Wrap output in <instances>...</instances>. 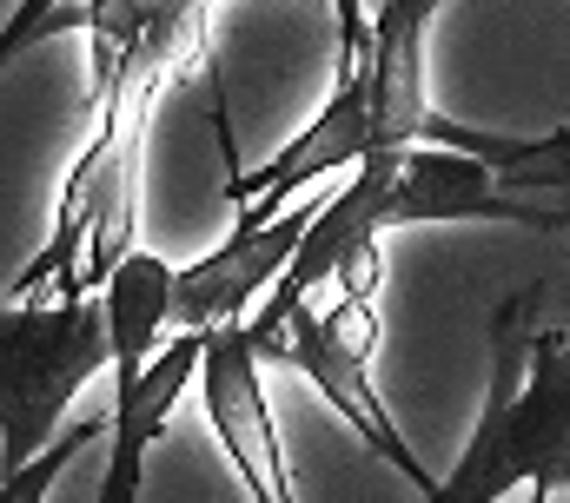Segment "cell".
I'll list each match as a JSON object with an SVG mask.
<instances>
[{
  "label": "cell",
  "mask_w": 570,
  "mask_h": 503,
  "mask_svg": "<svg viewBox=\"0 0 570 503\" xmlns=\"http://www.w3.org/2000/svg\"><path fill=\"white\" fill-rule=\"evenodd\" d=\"M524 292L498 312V377L458 471L425 503H504L570 491V332H524Z\"/></svg>",
  "instance_id": "1"
},
{
  "label": "cell",
  "mask_w": 570,
  "mask_h": 503,
  "mask_svg": "<svg viewBox=\"0 0 570 503\" xmlns=\"http://www.w3.org/2000/svg\"><path fill=\"white\" fill-rule=\"evenodd\" d=\"M114 365L107 298H13L0 305V471L33 464L60 437V411Z\"/></svg>",
  "instance_id": "2"
},
{
  "label": "cell",
  "mask_w": 570,
  "mask_h": 503,
  "mask_svg": "<svg viewBox=\"0 0 570 503\" xmlns=\"http://www.w3.org/2000/svg\"><path fill=\"white\" fill-rule=\"evenodd\" d=\"M338 285H345V292H338L332 312H312V298H305V305L285 318L279 352L325 391V404H332L419 497H431L438 477L412 457L405 431L392 424V411H385V397H379V384H372V352H379V258H372V265H352Z\"/></svg>",
  "instance_id": "3"
},
{
  "label": "cell",
  "mask_w": 570,
  "mask_h": 503,
  "mask_svg": "<svg viewBox=\"0 0 570 503\" xmlns=\"http://www.w3.org/2000/svg\"><path fill=\"white\" fill-rule=\"evenodd\" d=\"M358 7L365 0H345V73H338V93L325 100V114L305 126L273 166L233 172V186H226L233 206H239L233 233L273 226L298 186H312L325 172H345V166H365V152H372V100H365V20H358Z\"/></svg>",
  "instance_id": "4"
},
{
  "label": "cell",
  "mask_w": 570,
  "mask_h": 503,
  "mask_svg": "<svg viewBox=\"0 0 570 503\" xmlns=\"http://www.w3.org/2000/svg\"><path fill=\"white\" fill-rule=\"evenodd\" d=\"M399 166L405 159H365V166H352V186L338 193V199H325L318 206V219L305 226V239L292 251V265L279 272V285L266 292V305H259V318H246V332H253V352L259 358H273L285 338V318L325 285V278H345L352 265H372L379 258V233H385V199H392V186H399Z\"/></svg>",
  "instance_id": "5"
},
{
  "label": "cell",
  "mask_w": 570,
  "mask_h": 503,
  "mask_svg": "<svg viewBox=\"0 0 570 503\" xmlns=\"http://www.w3.org/2000/svg\"><path fill=\"white\" fill-rule=\"evenodd\" d=\"M399 226H538V233H570V206L518 199L484 152L419 139L405 152V166H399L392 199H385V233H399Z\"/></svg>",
  "instance_id": "6"
},
{
  "label": "cell",
  "mask_w": 570,
  "mask_h": 503,
  "mask_svg": "<svg viewBox=\"0 0 570 503\" xmlns=\"http://www.w3.org/2000/svg\"><path fill=\"white\" fill-rule=\"evenodd\" d=\"M199 384H206V417H213L219 444L233 451V464H239L253 503H298L292 497V477H285V451H279V431H273V411L259 397V352H253L246 318L213 325Z\"/></svg>",
  "instance_id": "7"
},
{
  "label": "cell",
  "mask_w": 570,
  "mask_h": 503,
  "mask_svg": "<svg viewBox=\"0 0 570 503\" xmlns=\"http://www.w3.org/2000/svg\"><path fill=\"white\" fill-rule=\"evenodd\" d=\"M431 13H438V0H379L372 20H365V100H372V152L379 159H405L425 139Z\"/></svg>",
  "instance_id": "8"
},
{
  "label": "cell",
  "mask_w": 570,
  "mask_h": 503,
  "mask_svg": "<svg viewBox=\"0 0 570 503\" xmlns=\"http://www.w3.org/2000/svg\"><path fill=\"white\" fill-rule=\"evenodd\" d=\"M318 206H325V199H318ZM318 206L279 213V219L259 226V233H233L213 258L186 265V272H179V312H173V325H179V332H213V325L246 318V305L279 285V272L292 265V251L305 239V226L318 219Z\"/></svg>",
  "instance_id": "9"
},
{
  "label": "cell",
  "mask_w": 570,
  "mask_h": 503,
  "mask_svg": "<svg viewBox=\"0 0 570 503\" xmlns=\"http://www.w3.org/2000/svg\"><path fill=\"white\" fill-rule=\"evenodd\" d=\"M206 338L213 332H179L134 384H114V451H107V477H100V503H140L146 491V451L153 437L173 424L186 384L206 365Z\"/></svg>",
  "instance_id": "10"
},
{
  "label": "cell",
  "mask_w": 570,
  "mask_h": 503,
  "mask_svg": "<svg viewBox=\"0 0 570 503\" xmlns=\"http://www.w3.org/2000/svg\"><path fill=\"white\" fill-rule=\"evenodd\" d=\"M107 298V325H114V384H134L153 365L159 332L179 312V272L153 251H127L114 265V278L100 285Z\"/></svg>",
  "instance_id": "11"
},
{
  "label": "cell",
  "mask_w": 570,
  "mask_h": 503,
  "mask_svg": "<svg viewBox=\"0 0 570 503\" xmlns=\"http://www.w3.org/2000/svg\"><path fill=\"white\" fill-rule=\"evenodd\" d=\"M94 437H100V424H73V431H67V437H53L33 464L0 471V503H47V497H53V484L67 477V464H73Z\"/></svg>",
  "instance_id": "12"
},
{
  "label": "cell",
  "mask_w": 570,
  "mask_h": 503,
  "mask_svg": "<svg viewBox=\"0 0 570 503\" xmlns=\"http://www.w3.org/2000/svg\"><path fill=\"white\" fill-rule=\"evenodd\" d=\"M531 166H538V172H551L558 186H570V152H544V159H531ZM511 172H518V166H511Z\"/></svg>",
  "instance_id": "13"
}]
</instances>
